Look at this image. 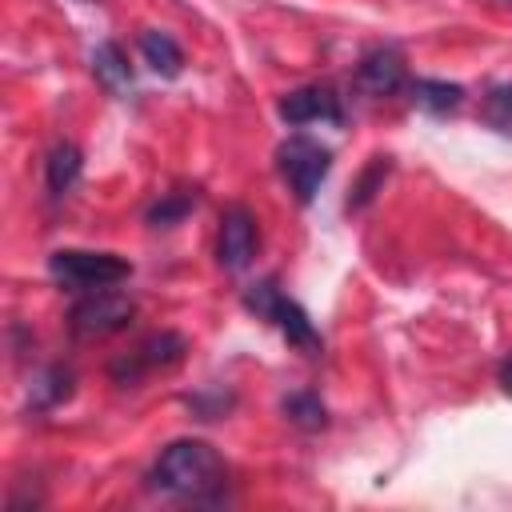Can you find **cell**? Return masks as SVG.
<instances>
[{
	"mask_svg": "<svg viewBox=\"0 0 512 512\" xmlns=\"http://www.w3.org/2000/svg\"><path fill=\"white\" fill-rule=\"evenodd\" d=\"M224 480H228V468H224L220 452L208 440H172L148 472V484L160 496H172V500H184V504L220 500Z\"/></svg>",
	"mask_w": 512,
	"mask_h": 512,
	"instance_id": "6da1fadb",
	"label": "cell"
},
{
	"mask_svg": "<svg viewBox=\"0 0 512 512\" xmlns=\"http://www.w3.org/2000/svg\"><path fill=\"white\" fill-rule=\"evenodd\" d=\"M244 308L256 312L260 320H272V324L288 336V344L300 348L304 356H320V352H324V340H320L316 324L308 320V312H304L292 296H284L272 276L260 280V284H252V288L244 292Z\"/></svg>",
	"mask_w": 512,
	"mask_h": 512,
	"instance_id": "7a4b0ae2",
	"label": "cell"
},
{
	"mask_svg": "<svg viewBox=\"0 0 512 512\" xmlns=\"http://www.w3.org/2000/svg\"><path fill=\"white\" fill-rule=\"evenodd\" d=\"M48 272L60 288L68 292H96V288H116L120 280L132 276V264L116 252H80V248H60L48 256Z\"/></svg>",
	"mask_w": 512,
	"mask_h": 512,
	"instance_id": "3957f363",
	"label": "cell"
},
{
	"mask_svg": "<svg viewBox=\"0 0 512 512\" xmlns=\"http://www.w3.org/2000/svg\"><path fill=\"white\" fill-rule=\"evenodd\" d=\"M136 316V300L120 288H96V292H84L72 312H68V328L76 340H104V336H116L132 324Z\"/></svg>",
	"mask_w": 512,
	"mask_h": 512,
	"instance_id": "277c9868",
	"label": "cell"
},
{
	"mask_svg": "<svg viewBox=\"0 0 512 512\" xmlns=\"http://www.w3.org/2000/svg\"><path fill=\"white\" fill-rule=\"evenodd\" d=\"M276 168H280L284 184L292 188V196L300 204H312V196L320 192L324 176L332 172V152L312 136H288L276 148Z\"/></svg>",
	"mask_w": 512,
	"mask_h": 512,
	"instance_id": "5b68a950",
	"label": "cell"
},
{
	"mask_svg": "<svg viewBox=\"0 0 512 512\" xmlns=\"http://www.w3.org/2000/svg\"><path fill=\"white\" fill-rule=\"evenodd\" d=\"M256 244H260V228H256L252 208L228 204L224 216H220V244H216L220 268L224 272H244L256 256Z\"/></svg>",
	"mask_w": 512,
	"mask_h": 512,
	"instance_id": "8992f818",
	"label": "cell"
},
{
	"mask_svg": "<svg viewBox=\"0 0 512 512\" xmlns=\"http://www.w3.org/2000/svg\"><path fill=\"white\" fill-rule=\"evenodd\" d=\"M184 352H188V340H184L180 332H152L148 340L136 344V352H128V360H120V364L112 368V376H116L120 384H136L144 372L180 364Z\"/></svg>",
	"mask_w": 512,
	"mask_h": 512,
	"instance_id": "52a82bcc",
	"label": "cell"
},
{
	"mask_svg": "<svg viewBox=\"0 0 512 512\" xmlns=\"http://www.w3.org/2000/svg\"><path fill=\"white\" fill-rule=\"evenodd\" d=\"M356 84L368 96H396L408 84V68H404V52L392 44H376L360 56L356 64Z\"/></svg>",
	"mask_w": 512,
	"mask_h": 512,
	"instance_id": "ba28073f",
	"label": "cell"
},
{
	"mask_svg": "<svg viewBox=\"0 0 512 512\" xmlns=\"http://www.w3.org/2000/svg\"><path fill=\"white\" fill-rule=\"evenodd\" d=\"M280 120L292 124V128L296 124H316V120L340 124L344 120V104H340L336 88H328V84H304V88H296V92H288L280 100Z\"/></svg>",
	"mask_w": 512,
	"mask_h": 512,
	"instance_id": "9c48e42d",
	"label": "cell"
},
{
	"mask_svg": "<svg viewBox=\"0 0 512 512\" xmlns=\"http://www.w3.org/2000/svg\"><path fill=\"white\" fill-rule=\"evenodd\" d=\"M140 56H144V64H148L156 76H164V80H176V76L184 72V52H180V44H176L168 32H156V28L140 32Z\"/></svg>",
	"mask_w": 512,
	"mask_h": 512,
	"instance_id": "30bf717a",
	"label": "cell"
},
{
	"mask_svg": "<svg viewBox=\"0 0 512 512\" xmlns=\"http://www.w3.org/2000/svg\"><path fill=\"white\" fill-rule=\"evenodd\" d=\"M92 72L96 80L112 92V96H128L132 92V68H128V56L120 52V44L104 40L96 52H92Z\"/></svg>",
	"mask_w": 512,
	"mask_h": 512,
	"instance_id": "8fae6325",
	"label": "cell"
},
{
	"mask_svg": "<svg viewBox=\"0 0 512 512\" xmlns=\"http://www.w3.org/2000/svg\"><path fill=\"white\" fill-rule=\"evenodd\" d=\"M80 168H84V156L72 140H60L52 152H48V192L52 196H64L72 192V184L80 180Z\"/></svg>",
	"mask_w": 512,
	"mask_h": 512,
	"instance_id": "7c38bea8",
	"label": "cell"
},
{
	"mask_svg": "<svg viewBox=\"0 0 512 512\" xmlns=\"http://www.w3.org/2000/svg\"><path fill=\"white\" fill-rule=\"evenodd\" d=\"M412 100L432 112V116H444V112H456L464 104V88L460 84H448V80H412L408 84Z\"/></svg>",
	"mask_w": 512,
	"mask_h": 512,
	"instance_id": "4fadbf2b",
	"label": "cell"
},
{
	"mask_svg": "<svg viewBox=\"0 0 512 512\" xmlns=\"http://www.w3.org/2000/svg\"><path fill=\"white\" fill-rule=\"evenodd\" d=\"M284 416H288L296 428H304V432H316V428L328 424V412H324V404H320L316 392H292V396L284 400Z\"/></svg>",
	"mask_w": 512,
	"mask_h": 512,
	"instance_id": "5bb4252c",
	"label": "cell"
},
{
	"mask_svg": "<svg viewBox=\"0 0 512 512\" xmlns=\"http://www.w3.org/2000/svg\"><path fill=\"white\" fill-rule=\"evenodd\" d=\"M196 208V192H164L152 208H148V224L152 228H172V224H180L188 212Z\"/></svg>",
	"mask_w": 512,
	"mask_h": 512,
	"instance_id": "9a60e30c",
	"label": "cell"
},
{
	"mask_svg": "<svg viewBox=\"0 0 512 512\" xmlns=\"http://www.w3.org/2000/svg\"><path fill=\"white\" fill-rule=\"evenodd\" d=\"M388 156H372V164L364 168V176H360V184L352 188V196H348V212H360L372 196H376V188L384 184V176H388Z\"/></svg>",
	"mask_w": 512,
	"mask_h": 512,
	"instance_id": "2e32d148",
	"label": "cell"
},
{
	"mask_svg": "<svg viewBox=\"0 0 512 512\" xmlns=\"http://www.w3.org/2000/svg\"><path fill=\"white\" fill-rule=\"evenodd\" d=\"M484 120L500 132H512V84H496L484 96Z\"/></svg>",
	"mask_w": 512,
	"mask_h": 512,
	"instance_id": "e0dca14e",
	"label": "cell"
},
{
	"mask_svg": "<svg viewBox=\"0 0 512 512\" xmlns=\"http://www.w3.org/2000/svg\"><path fill=\"white\" fill-rule=\"evenodd\" d=\"M500 388L512 396V360H504V368H500Z\"/></svg>",
	"mask_w": 512,
	"mask_h": 512,
	"instance_id": "ac0fdd59",
	"label": "cell"
},
{
	"mask_svg": "<svg viewBox=\"0 0 512 512\" xmlns=\"http://www.w3.org/2000/svg\"><path fill=\"white\" fill-rule=\"evenodd\" d=\"M84 4H100V0H84Z\"/></svg>",
	"mask_w": 512,
	"mask_h": 512,
	"instance_id": "d6986e66",
	"label": "cell"
}]
</instances>
